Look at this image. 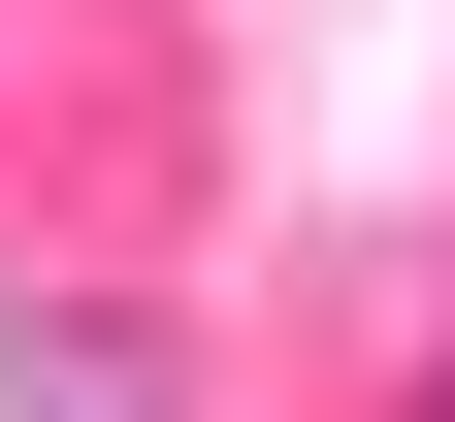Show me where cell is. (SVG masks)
<instances>
[{
    "instance_id": "cell-1",
    "label": "cell",
    "mask_w": 455,
    "mask_h": 422,
    "mask_svg": "<svg viewBox=\"0 0 455 422\" xmlns=\"http://www.w3.org/2000/svg\"><path fill=\"white\" fill-rule=\"evenodd\" d=\"M0 422H163V325L66 292V325H0Z\"/></svg>"
},
{
    "instance_id": "cell-2",
    "label": "cell",
    "mask_w": 455,
    "mask_h": 422,
    "mask_svg": "<svg viewBox=\"0 0 455 422\" xmlns=\"http://www.w3.org/2000/svg\"><path fill=\"white\" fill-rule=\"evenodd\" d=\"M390 422H455V357H423V390H390Z\"/></svg>"
}]
</instances>
